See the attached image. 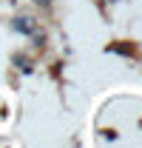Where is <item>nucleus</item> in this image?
Here are the masks:
<instances>
[{
    "label": "nucleus",
    "mask_w": 142,
    "mask_h": 148,
    "mask_svg": "<svg viewBox=\"0 0 142 148\" xmlns=\"http://www.w3.org/2000/svg\"><path fill=\"white\" fill-rule=\"evenodd\" d=\"M14 26H17L23 34H31V32H34V26H31V23H26V20H20V23H14Z\"/></svg>",
    "instance_id": "f257e3e1"
}]
</instances>
